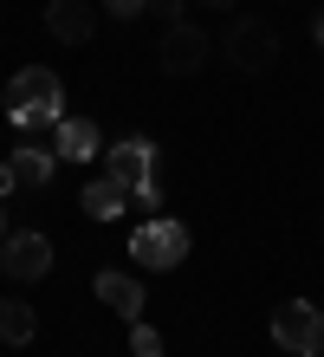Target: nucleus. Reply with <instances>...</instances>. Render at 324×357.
<instances>
[{
  "instance_id": "obj_1",
  "label": "nucleus",
  "mask_w": 324,
  "mask_h": 357,
  "mask_svg": "<svg viewBox=\"0 0 324 357\" xmlns=\"http://www.w3.org/2000/svg\"><path fill=\"white\" fill-rule=\"evenodd\" d=\"M7 117L13 130H46V123L65 117V85L52 66H20L7 78Z\"/></svg>"
},
{
  "instance_id": "obj_2",
  "label": "nucleus",
  "mask_w": 324,
  "mask_h": 357,
  "mask_svg": "<svg viewBox=\"0 0 324 357\" xmlns=\"http://www.w3.org/2000/svg\"><path fill=\"white\" fill-rule=\"evenodd\" d=\"M104 162H111L104 176H111V182H123L143 208H156V202H162V188H156V143H149V137H123Z\"/></svg>"
},
{
  "instance_id": "obj_3",
  "label": "nucleus",
  "mask_w": 324,
  "mask_h": 357,
  "mask_svg": "<svg viewBox=\"0 0 324 357\" xmlns=\"http://www.w3.org/2000/svg\"><path fill=\"white\" fill-rule=\"evenodd\" d=\"M130 260H143L149 273H169V266H182V260H188V227H182V221H169V215L143 221L137 234H130Z\"/></svg>"
},
{
  "instance_id": "obj_4",
  "label": "nucleus",
  "mask_w": 324,
  "mask_h": 357,
  "mask_svg": "<svg viewBox=\"0 0 324 357\" xmlns=\"http://www.w3.org/2000/svg\"><path fill=\"white\" fill-rule=\"evenodd\" d=\"M272 344L292 351V357L324 351V312H318L311 299H286V305L272 312Z\"/></svg>"
},
{
  "instance_id": "obj_5",
  "label": "nucleus",
  "mask_w": 324,
  "mask_h": 357,
  "mask_svg": "<svg viewBox=\"0 0 324 357\" xmlns=\"http://www.w3.org/2000/svg\"><path fill=\"white\" fill-rule=\"evenodd\" d=\"M0 266H7V280H46L52 273V241L46 234H7L0 241Z\"/></svg>"
},
{
  "instance_id": "obj_6",
  "label": "nucleus",
  "mask_w": 324,
  "mask_h": 357,
  "mask_svg": "<svg viewBox=\"0 0 324 357\" xmlns=\"http://www.w3.org/2000/svg\"><path fill=\"white\" fill-rule=\"evenodd\" d=\"M208 33L201 26H182V20H176V26H169L162 33V72H176V78H188V72H201L208 66Z\"/></svg>"
},
{
  "instance_id": "obj_7",
  "label": "nucleus",
  "mask_w": 324,
  "mask_h": 357,
  "mask_svg": "<svg viewBox=\"0 0 324 357\" xmlns=\"http://www.w3.org/2000/svg\"><path fill=\"white\" fill-rule=\"evenodd\" d=\"M272 52H279V39H272V26H259V20H240V26L227 33V59L240 72H266Z\"/></svg>"
},
{
  "instance_id": "obj_8",
  "label": "nucleus",
  "mask_w": 324,
  "mask_h": 357,
  "mask_svg": "<svg viewBox=\"0 0 324 357\" xmlns=\"http://www.w3.org/2000/svg\"><path fill=\"white\" fill-rule=\"evenodd\" d=\"M98 299L111 305L117 319H143V280H130V273H117V266L98 273Z\"/></svg>"
},
{
  "instance_id": "obj_9",
  "label": "nucleus",
  "mask_w": 324,
  "mask_h": 357,
  "mask_svg": "<svg viewBox=\"0 0 324 357\" xmlns=\"http://www.w3.org/2000/svg\"><path fill=\"white\" fill-rule=\"evenodd\" d=\"M46 26H52V39L84 46V39H91V26H98V13H91V0H52V7H46Z\"/></svg>"
},
{
  "instance_id": "obj_10",
  "label": "nucleus",
  "mask_w": 324,
  "mask_h": 357,
  "mask_svg": "<svg viewBox=\"0 0 324 357\" xmlns=\"http://www.w3.org/2000/svg\"><path fill=\"white\" fill-rule=\"evenodd\" d=\"M7 169H13V188H46V182H52V169H59V150L20 143V150L7 156Z\"/></svg>"
},
{
  "instance_id": "obj_11",
  "label": "nucleus",
  "mask_w": 324,
  "mask_h": 357,
  "mask_svg": "<svg viewBox=\"0 0 324 357\" xmlns=\"http://www.w3.org/2000/svg\"><path fill=\"white\" fill-rule=\"evenodd\" d=\"M98 143H104V137H98L91 117H59V156H65V162H91Z\"/></svg>"
},
{
  "instance_id": "obj_12",
  "label": "nucleus",
  "mask_w": 324,
  "mask_h": 357,
  "mask_svg": "<svg viewBox=\"0 0 324 357\" xmlns=\"http://www.w3.org/2000/svg\"><path fill=\"white\" fill-rule=\"evenodd\" d=\"M123 202H130V188H123V182H111V176L84 182V195H78V208H84L91 221H117V215H123Z\"/></svg>"
},
{
  "instance_id": "obj_13",
  "label": "nucleus",
  "mask_w": 324,
  "mask_h": 357,
  "mask_svg": "<svg viewBox=\"0 0 324 357\" xmlns=\"http://www.w3.org/2000/svg\"><path fill=\"white\" fill-rule=\"evenodd\" d=\"M33 331H39V319L26 299H0V344H33Z\"/></svg>"
},
{
  "instance_id": "obj_14",
  "label": "nucleus",
  "mask_w": 324,
  "mask_h": 357,
  "mask_svg": "<svg viewBox=\"0 0 324 357\" xmlns=\"http://www.w3.org/2000/svg\"><path fill=\"white\" fill-rule=\"evenodd\" d=\"M130 357H162V331L137 319V325H130Z\"/></svg>"
},
{
  "instance_id": "obj_15",
  "label": "nucleus",
  "mask_w": 324,
  "mask_h": 357,
  "mask_svg": "<svg viewBox=\"0 0 324 357\" xmlns=\"http://www.w3.org/2000/svg\"><path fill=\"white\" fill-rule=\"evenodd\" d=\"M104 7H111V13H117V20H137V13H143V7H149V0H104Z\"/></svg>"
},
{
  "instance_id": "obj_16",
  "label": "nucleus",
  "mask_w": 324,
  "mask_h": 357,
  "mask_svg": "<svg viewBox=\"0 0 324 357\" xmlns=\"http://www.w3.org/2000/svg\"><path fill=\"white\" fill-rule=\"evenodd\" d=\"M0 195H13V169H7V162H0Z\"/></svg>"
},
{
  "instance_id": "obj_17",
  "label": "nucleus",
  "mask_w": 324,
  "mask_h": 357,
  "mask_svg": "<svg viewBox=\"0 0 324 357\" xmlns=\"http://www.w3.org/2000/svg\"><path fill=\"white\" fill-rule=\"evenodd\" d=\"M311 33H318V46H324V13H318V20H311Z\"/></svg>"
},
{
  "instance_id": "obj_18",
  "label": "nucleus",
  "mask_w": 324,
  "mask_h": 357,
  "mask_svg": "<svg viewBox=\"0 0 324 357\" xmlns=\"http://www.w3.org/2000/svg\"><path fill=\"white\" fill-rule=\"evenodd\" d=\"M201 7H240V0H201Z\"/></svg>"
},
{
  "instance_id": "obj_19",
  "label": "nucleus",
  "mask_w": 324,
  "mask_h": 357,
  "mask_svg": "<svg viewBox=\"0 0 324 357\" xmlns=\"http://www.w3.org/2000/svg\"><path fill=\"white\" fill-rule=\"evenodd\" d=\"M0 241H7V215H0Z\"/></svg>"
},
{
  "instance_id": "obj_20",
  "label": "nucleus",
  "mask_w": 324,
  "mask_h": 357,
  "mask_svg": "<svg viewBox=\"0 0 324 357\" xmlns=\"http://www.w3.org/2000/svg\"><path fill=\"white\" fill-rule=\"evenodd\" d=\"M286 357H292V351H286Z\"/></svg>"
}]
</instances>
